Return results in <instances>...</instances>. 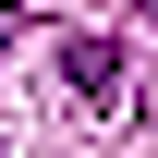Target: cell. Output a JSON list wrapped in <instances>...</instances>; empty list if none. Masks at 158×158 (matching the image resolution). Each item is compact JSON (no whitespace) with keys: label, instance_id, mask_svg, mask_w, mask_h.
Instances as JSON below:
<instances>
[{"label":"cell","instance_id":"6da1fadb","mask_svg":"<svg viewBox=\"0 0 158 158\" xmlns=\"http://www.w3.org/2000/svg\"><path fill=\"white\" fill-rule=\"evenodd\" d=\"M61 73H73V98L98 110V122L122 110V37H61Z\"/></svg>","mask_w":158,"mask_h":158},{"label":"cell","instance_id":"7a4b0ae2","mask_svg":"<svg viewBox=\"0 0 158 158\" xmlns=\"http://www.w3.org/2000/svg\"><path fill=\"white\" fill-rule=\"evenodd\" d=\"M0 49H12V12H0Z\"/></svg>","mask_w":158,"mask_h":158},{"label":"cell","instance_id":"3957f363","mask_svg":"<svg viewBox=\"0 0 158 158\" xmlns=\"http://www.w3.org/2000/svg\"><path fill=\"white\" fill-rule=\"evenodd\" d=\"M134 12H146V24H158V0H134Z\"/></svg>","mask_w":158,"mask_h":158}]
</instances>
